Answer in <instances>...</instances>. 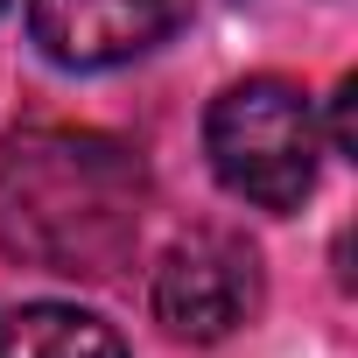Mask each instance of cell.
<instances>
[{
	"label": "cell",
	"instance_id": "6da1fadb",
	"mask_svg": "<svg viewBox=\"0 0 358 358\" xmlns=\"http://www.w3.org/2000/svg\"><path fill=\"white\" fill-rule=\"evenodd\" d=\"M148 218V169L113 134L43 127L0 148V253L71 274L113 281L134 260Z\"/></svg>",
	"mask_w": 358,
	"mask_h": 358
},
{
	"label": "cell",
	"instance_id": "8992f818",
	"mask_svg": "<svg viewBox=\"0 0 358 358\" xmlns=\"http://www.w3.org/2000/svg\"><path fill=\"white\" fill-rule=\"evenodd\" d=\"M351 99H358V78H344V85H337V106H330V148H337V155H351V148H358V120H351Z\"/></svg>",
	"mask_w": 358,
	"mask_h": 358
},
{
	"label": "cell",
	"instance_id": "7a4b0ae2",
	"mask_svg": "<svg viewBox=\"0 0 358 358\" xmlns=\"http://www.w3.org/2000/svg\"><path fill=\"white\" fill-rule=\"evenodd\" d=\"M204 155L232 197H246L260 211H295L316 190L323 127H316V106L288 78H246L211 99Z\"/></svg>",
	"mask_w": 358,
	"mask_h": 358
},
{
	"label": "cell",
	"instance_id": "52a82bcc",
	"mask_svg": "<svg viewBox=\"0 0 358 358\" xmlns=\"http://www.w3.org/2000/svg\"><path fill=\"white\" fill-rule=\"evenodd\" d=\"M0 8H8V0H0Z\"/></svg>",
	"mask_w": 358,
	"mask_h": 358
},
{
	"label": "cell",
	"instance_id": "5b68a950",
	"mask_svg": "<svg viewBox=\"0 0 358 358\" xmlns=\"http://www.w3.org/2000/svg\"><path fill=\"white\" fill-rule=\"evenodd\" d=\"M0 358H127V344L92 309L22 302V309H0Z\"/></svg>",
	"mask_w": 358,
	"mask_h": 358
},
{
	"label": "cell",
	"instance_id": "3957f363",
	"mask_svg": "<svg viewBox=\"0 0 358 358\" xmlns=\"http://www.w3.org/2000/svg\"><path fill=\"white\" fill-rule=\"evenodd\" d=\"M260 309V253L239 232H190L155 267V323L183 344H218Z\"/></svg>",
	"mask_w": 358,
	"mask_h": 358
},
{
	"label": "cell",
	"instance_id": "277c9868",
	"mask_svg": "<svg viewBox=\"0 0 358 358\" xmlns=\"http://www.w3.org/2000/svg\"><path fill=\"white\" fill-rule=\"evenodd\" d=\"M176 22V0H29V36L64 71H113L155 50Z\"/></svg>",
	"mask_w": 358,
	"mask_h": 358
}]
</instances>
